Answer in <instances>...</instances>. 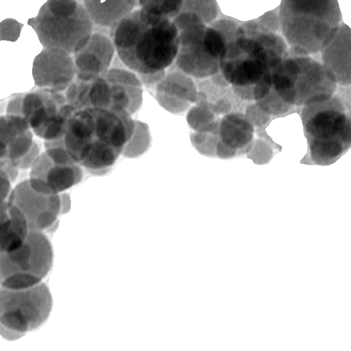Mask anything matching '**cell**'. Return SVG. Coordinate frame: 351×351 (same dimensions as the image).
I'll return each instance as SVG.
<instances>
[{
    "instance_id": "obj_17",
    "label": "cell",
    "mask_w": 351,
    "mask_h": 351,
    "mask_svg": "<svg viewBox=\"0 0 351 351\" xmlns=\"http://www.w3.org/2000/svg\"><path fill=\"white\" fill-rule=\"evenodd\" d=\"M115 55L111 38L93 32L84 47L72 55L76 78L90 81L100 76L110 69Z\"/></svg>"
},
{
    "instance_id": "obj_15",
    "label": "cell",
    "mask_w": 351,
    "mask_h": 351,
    "mask_svg": "<svg viewBox=\"0 0 351 351\" xmlns=\"http://www.w3.org/2000/svg\"><path fill=\"white\" fill-rule=\"evenodd\" d=\"M7 202L22 214L32 230L43 232L53 225L61 213L60 194L37 192L28 180L20 182L12 189Z\"/></svg>"
},
{
    "instance_id": "obj_5",
    "label": "cell",
    "mask_w": 351,
    "mask_h": 351,
    "mask_svg": "<svg viewBox=\"0 0 351 351\" xmlns=\"http://www.w3.org/2000/svg\"><path fill=\"white\" fill-rule=\"evenodd\" d=\"M301 120L310 155L316 164L328 165L350 147V105L339 96L302 107Z\"/></svg>"
},
{
    "instance_id": "obj_9",
    "label": "cell",
    "mask_w": 351,
    "mask_h": 351,
    "mask_svg": "<svg viewBox=\"0 0 351 351\" xmlns=\"http://www.w3.org/2000/svg\"><path fill=\"white\" fill-rule=\"evenodd\" d=\"M75 110L63 92L38 88L12 97L6 114L21 116L36 136L45 141H54L63 137Z\"/></svg>"
},
{
    "instance_id": "obj_13",
    "label": "cell",
    "mask_w": 351,
    "mask_h": 351,
    "mask_svg": "<svg viewBox=\"0 0 351 351\" xmlns=\"http://www.w3.org/2000/svg\"><path fill=\"white\" fill-rule=\"evenodd\" d=\"M45 150L30 167V186L43 194H60L78 184L83 178L82 167L66 152L62 139L45 141Z\"/></svg>"
},
{
    "instance_id": "obj_3",
    "label": "cell",
    "mask_w": 351,
    "mask_h": 351,
    "mask_svg": "<svg viewBox=\"0 0 351 351\" xmlns=\"http://www.w3.org/2000/svg\"><path fill=\"white\" fill-rule=\"evenodd\" d=\"M116 54L130 70L150 73L167 70L178 49L179 30L172 19L135 8L110 27Z\"/></svg>"
},
{
    "instance_id": "obj_18",
    "label": "cell",
    "mask_w": 351,
    "mask_h": 351,
    "mask_svg": "<svg viewBox=\"0 0 351 351\" xmlns=\"http://www.w3.org/2000/svg\"><path fill=\"white\" fill-rule=\"evenodd\" d=\"M159 105L172 114L186 111L197 100L195 79L171 66L155 88Z\"/></svg>"
},
{
    "instance_id": "obj_6",
    "label": "cell",
    "mask_w": 351,
    "mask_h": 351,
    "mask_svg": "<svg viewBox=\"0 0 351 351\" xmlns=\"http://www.w3.org/2000/svg\"><path fill=\"white\" fill-rule=\"evenodd\" d=\"M271 88L289 106L303 107L328 99L337 82L332 73L311 56L289 55L273 71Z\"/></svg>"
},
{
    "instance_id": "obj_31",
    "label": "cell",
    "mask_w": 351,
    "mask_h": 351,
    "mask_svg": "<svg viewBox=\"0 0 351 351\" xmlns=\"http://www.w3.org/2000/svg\"><path fill=\"white\" fill-rule=\"evenodd\" d=\"M167 70L150 73H136L143 87L146 88H156L158 84L164 77Z\"/></svg>"
},
{
    "instance_id": "obj_26",
    "label": "cell",
    "mask_w": 351,
    "mask_h": 351,
    "mask_svg": "<svg viewBox=\"0 0 351 351\" xmlns=\"http://www.w3.org/2000/svg\"><path fill=\"white\" fill-rule=\"evenodd\" d=\"M216 115L204 105L195 103L188 109L186 121L194 132H210L218 127L219 119Z\"/></svg>"
},
{
    "instance_id": "obj_10",
    "label": "cell",
    "mask_w": 351,
    "mask_h": 351,
    "mask_svg": "<svg viewBox=\"0 0 351 351\" xmlns=\"http://www.w3.org/2000/svg\"><path fill=\"white\" fill-rule=\"evenodd\" d=\"M53 259V248L47 237L42 231L30 230L21 247L0 253V286L18 289L41 282Z\"/></svg>"
},
{
    "instance_id": "obj_14",
    "label": "cell",
    "mask_w": 351,
    "mask_h": 351,
    "mask_svg": "<svg viewBox=\"0 0 351 351\" xmlns=\"http://www.w3.org/2000/svg\"><path fill=\"white\" fill-rule=\"evenodd\" d=\"M40 145L23 117L0 116V163L21 170L31 167L40 154Z\"/></svg>"
},
{
    "instance_id": "obj_22",
    "label": "cell",
    "mask_w": 351,
    "mask_h": 351,
    "mask_svg": "<svg viewBox=\"0 0 351 351\" xmlns=\"http://www.w3.org/2000/svg\"><path fill=\"white\" fill-rule=\"evenodd\" d=\"M219 14L216 0H183L179 12L172 21L180 32L197 24L210 25L217 20Z\"/></svg>"
},
{
    "instance_id": "obj_30",
    "label": "cell",
    "mask_w": 351,
    "mask_h": 351,
    "mask_svg": "<svg viewBox=\"0 0 351 351\" xmlns=\"http://www.w3.org/2000/svg\"><path fill=\"white\" fill-rule=\"evenodd\" d=\"M257 23L265 29L277 32L280 30L278 13L276 11H269L256 19Z\"/></svg>"
},
{
    "instance_id": "obj_1",
    "label": "cell",
    "mask_w": 351,
    "mask_h": 351,
    "mask_svg": "<svg viewBox=\"0 0 351 351\" xmlns=\"http://www.w3.org/2000/svg\"><path fill=\"white\" fill-rule=\"evenodd\" d=\"M213 26L226 40L219 72L241 99L252 102L254 86L270 77L290 55L285 40L278 33L263 27L256 19L239 23L220 19Z\"/></svg>"
},
{
    "instance_id": "obj_12",
    "label": "cell",
    "mask_w": 351,
    "mask_h": 351,
    "mask_svg": "<svg viewBox=\"0 0 351 351\" xmlns=\"http://www.w3.org/2000/svg\"><path fill=\"white\" fill-rule=\"evenodd\" d=\"M52 306L51 294L43 282L18 289L0 287V326L21 337L40 328Z\"/></svg>"
},
{
    "instance_id": "obj_33",
    "label": "cell",
    "mask_w": 351,
    "mask_h": 351,
    "mask_svg": "<svg viewBox=\"0 0 351 351\" xmlns=\"http://www.w3.org/2000/svg\"><path fill=\"white\" fill-rule=\"evenodd\" d=\"M60 195L61 201V213H64L69 210L70 207L69 196L66 193L60 194Z\"/></svg>"
},
{
    "instance_id": "obj_28",
    "label": "cell",
    "mask_w": 351,
    "mask_h": 351,
    "mask_svg": "<svg viewBox=\"0 0 351 351\" xmlns=\"http://www.w3.org/2000/svg\"><path fill=\"white\" fill-rule=\"evenodd\" d=\"M190 139L192 145L201 154L208 156L216 155L217 128L210 132H193L190 134Z\"/></svg>"
},
{
    "instance_id": "obj_11",
    "label": "cell",
    "mask_w": 351,
    "mask_h": 351,
    "mask_svg": "<svg viewBox=\"0 0 351 351\" xmlns=\"http://www.w3.org/2000/svg\"><path fill=\"white\" fill-rule=\"evenodd\" d=\"M226 49L223 34L205 24L187 27L179 32L178 49L171 66L195 80L219 71Z\"/></svg>"
},
{
    "instance_id": "obj_32",
    "label": "cell",
    "mask_w": 351,
    "mask_h": 351,
    "mask_svg": "<svg viewBox=\"0 0 351 351\" xmlns=\"http://www.w3.org/2000/svg\"><path fill=\"white\" fill-rule=\"evenodd\" d=\"M12 179L8 173L0 167V203L7 201L12 191Z\"/></svg>"
},
{
    "instance_id": "obj_29",
    "label": "cell",
    "mask_w": 351,
    "mask_h": 351,
    "mask_svg": "<svg viewBox=\"0 0 351 351\" xmlns=\"http://www.w3.org/2000/svg\"><path fill=\"white\" fill-rule=\"evenodd\" d=\"M22 27L23 24L14 19H8L0 22V40L16 41Z\"/></svg>"
},
{
    "instance_id": "obj_4",
    "label": "cell",
    "mask_w": 351,
    "mask_h": 351,
    "mask_svg": "<svg viewBox=\"0 0 351 351\" xmlns=\"http://www.w3.org/2000/svg\"><path fill=\"white\" fill-rule=\"evenodd\" d=\"M278 13L289 53L297 56L319 53L341 19L337 0H281Z\"/></svg>"
},
{
    "instance_id": "obj_7",
    "label": "cell",
    "mask_w": 351,
    "mask_h": 351,
    "mask_svg": "<svg viewBox=\"0 0 351 351\" xmlns=\"http://www.w3.org/2000/svg\"><path fill=\"white\" fill-rule=\"evenodd\" d=\"M143 87L136 74L126 66L110 67L90 81L75 77L64 92L76 110L88 106L121 109L133 115L143 103Z\"/></svg>"
},
{
    "instance_id": "obj_25",
    "label": "cell",
    "mask_w": 351,
    "mask_h": 351,
    "mask_svg": "<svg viewBox=\"0 0 351 351\" xmlns=\"http://www.w3.org/2000/svg\"><path fill=\"white\" fill-rule=\"evenodd\" d=\"M151 138L148 125L145 122L134 119V131L123 146L121 156L128 158L141 156L149 148Z\"/></svg>"
},
{
    "instance_id": "obj_19",
    "label": "cell",
    "mask_w": 351,
    "mask_h": 351,
    "mask_svg": "<svg viewBox=\"0 0 351 351\" xmlns=\"http://www.w3.org/2000/svg\"><path fill=\"white\" fill-rule=\"evenodd\" d=\"M254 128L241 112H232L219 119L215 153L220 158H230L249 149L252 145Z\"/></svg>"
},
{
    "instance_id": "obj_20",
    "label": "cell",
    "mask_w": 351,
    "mask_h": 351,
    "mask_svg": "<svg viewBox=\"0 0 351 351\" xmlns=\"http://www.w3.org/2000/svg\"><path fill=\"white\" fill-rule=\"evenodd\" d=\"M350 27L341 23L330 40L319 51L321 62L335 76L337 84H350Z\"/></svg>"
},
{
    "instance_id": "obj_27",
    "label": "cell",
    "mask_w": 351,
    "mask_h": 351,
    "mask_svg": "<svg viewBox=\"0 0 351 351\" xmlns=\"http://www.w3.org/2000/svg\"><path fill=\"white\" fill-rule=\"evenodd\" d=\"M136 8L162 17L173 19L179 12L183 0H133Z\"/></svg>"
},
{
    "instance_id": "obj_2",
    "label": "cell",
    "mask_w": 351,
    "mask_h": 351,
    "mask_svg": "<svg viewBox=\"0 0 351 351\" xmlns=\"http://www.w3.org/2000/svg\"><path fill=\"white\" fill-rule=\"evenodd\" d=\"M134 128L132 115L124 110L88 106L75 111L62 139L75 162L101 174L117 162Z\"/></svg>"
},
{
    "instance_id": "obj_34",
    "label": "cell",
    "mask_w": 351,
    "mask_h": 351,
    "mask_svg": "<svg viewBox=\"0 0 351 351\" xmlns=\"http://www.w3.org/2000/svg\"><path fill=\"white\" fill-rule=\"evenodd\" d=\"M79 1H82V0H79Z\"/></svg>"
},
{
    "instance_id": "obj_23",
    "label": "cell",
    "mask_w": 351,
    "mask_h": 351,
    "mask_svg": "<svg viewBox=\"0 0 351 351\" xmlns=\"http://www.w3.org/2000/svg\"><path fill=\"white\" fill-rule=\"evenodd\" d=\"M268 136L282 147L291 148L305 138L301 117L293 112L273 119L266 128ZM306 139V138H305Z\"/></svg>"
},
{
    "instance_id": "obj_21",
    "label": "cell",
    "mask_w": 351,
    "mask_h": 351,
    "mask_svg": "<svg viewBox=\"0 0 351 351\" xmlns=\"http://www.w3.org/2000/svg\"><path fill=\"white\" fill-rule=\"evenodd\" d=\"M93 24L112 27L135 8L133 0H82Z\"/></svg>"
},
{
    "instance_id": "obj_16",
    "label": "cell",
    "mask_w": 351,
    "mask_h": 351,
    "mask_svg": "<svg viewBox=\"0 0 351 351\" xmlns=\"http://www.w3.org/2000/svg\"><path fill=\"white\" fill-rule=\"evenodd\" d=\"M32 75L38 88L64 93L76 77L73 56L46 48L34 58Z\"/></svg>"
},
{
    "instance_id": "obj_24",
    "label": "cell",
    "mask_w": 351,
    "mask_h": 351,
    "mask_svg": "<svg viewBox=\"0 0 351 351\" xmlns=\"http://www.w3.org/2000/svg\"><path fill=\"white\" fill-rule=\"evenodd\" d=\"M8 206L10 215L0 222V253L10 252L21 247L30 231L22 214L13 206Z\"/></svg>"
},
{
    "instance_id": "obj_8",
    "label": "cell",
    "mask_w": 351,
    "mask_h": 351,
    "mask_svg": "<svg viewBox=\"0 0 351 351\" xmlns=\"http://www.w3.org/2000/svg\"><path fill=\"white\" fill-rule=\"evenodd\" d=\"M28 24L45 48L58 49L71 55L87 43L94 25L79 0H48Z\"/></svg>"
}]
</instances>
